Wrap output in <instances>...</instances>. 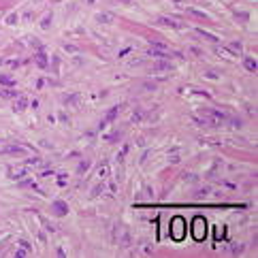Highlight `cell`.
Segmentation results:
<instances>
[{"mask_svg": "<svg viewBox=\"0 0 258 258\" xmlns=\"http://www.w3.org/2000/svg\"><path fill=\"white\" fill-rule=\"evenodd\" d=\"M182 226H184V220L182 218H177V220H173V237L179 241L182 237H184V233H182Z\"/></svg>", "mask_w": 258, "mask_h": 258, "instance_id": "1", "label": "cell"}, {"mask_svg": "<svg viewBox=\"0 0 258 258\" xmlns=\"http://www.w3.org/2000/svg\"><path fill=\"white\" fill-rule=\"evenodd\" d=\"M51 209H53V213H56V216H64V213L68 211L66 203H60V201H58V203H53V207H51Z\"/></svg>", "mask_w": 258, "mask_h": 258, "instance_id": "2", "label": "cell"}, {"mask_svg": "<svg viewBox=\"0 0 258 258\" xmlns=\"http://www.w3.org/2000/svg\"><path fill=\"white\" fill-rule=\"evenodd\" d=\"M19 245H22V247H19V252H17V256H26V254L30 252V245H28L26 241H22Z\"/></svg>", "mask_w": 258, "mask_h": 258, "instance_id": "3", "label": "cell"}, {"mask_svg": "<svg viewBox=\"0 0 258 258\" xmlns=\"http://www.w3.org/2000/svg\"><path fill=\"white\" fill-rule=\"evenodd\" d=\"M245 68H247V70H256V60L245 58Z\"/></svg>", "mask_w": 258, "mask_h": 258, "instance_id": "4", "label": "cell"}, {"mask_svg": "<svg viewBox=\"0 0 258 258\" xmlns=\"http://www.w3.org/2000/svg\"><path fill=\"white\" fill-rule=\"evenodd\" d=\"M158 24H164V26H177L173 19H166V17H160V19H158Z\"/></svg>", "mask_w": 258, "mask_h": 258, "instance_id": "5", "label": "cell"}, {"mask_svg": "<svg viewBox=\"0 0 258 258\" xmlns=\"http://www.w3.org/2000/svg\"><path fill=\"white\" fill-rule=\"evenodd\" d=\"M24 107H26V100H24V98H19V100H17V111H22Z\"/></svg>", "mask_w": 258, "mask_h": 258, "instance_id": "6", "label": "cell"}, {"mask_svg": "<svg viewBox=\"0 0 258 258\" xmlns=\"http://www.w3.org/2000/svg\"><path fill=\"white\" fill-rule=\"evenodd\" d=\"M39 64H41V66H45V64H47V62H45V56H43V53H39Z\"/></svg>", "mask_w": 258, "mask_h": 258, "instance_id": "7", "label": "cell"}]
</instances>
